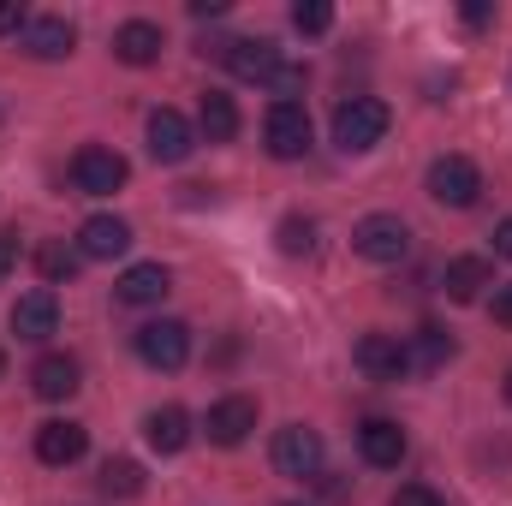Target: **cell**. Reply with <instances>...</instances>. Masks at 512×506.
<instances>
[{
    "instance_id": "cell-1",
    "label": "cell",
    "mask_w": 512,
    "mask_h": 506,
    "mask_svg": "<svg viewBox=\"0 0 512 506\" xmlns=\"http://www.w3.org/2000/svg\"><path fill=\"white\" fill-rule=\"evenodd\" d=\"M393 126V108H387L382 96H346L340 108H334V143L346 149V155H364V149H376Z\"/></svg>"
},
{
    "instance_id": "cell-2",
    "label": "cell",
    "mask_w": 512,
    "mask_h": 506,
    "mask_svg": "<svg viewBox=\"0 0 512 506\" xmlns=\"http://www.w3.org/2000/svg\"><path fill=\"white\" fill-rule=\"evenodd\" d=\"M262 143H268L274 161H304L310 143H316V126H310L304 102H274L268 120H262Z\"/></svg>"
},
{
    "instance_id": "cell-3",
    "label": "cell",
    "mask_w": 512,
    "mask_h": 506,
    "mask_svg": "<svg viewBox=\"0 0 512 506\" xmlns=\"http://www.w3.org/2000/svg\"><path fill=\"white\" fill-rule=\"evenodd\" d=\"M429 197H435L441 209H471V203L483 197L477 161H471V155H435V161H429Z\"/></svg>"
},
{
    "instance_id": "cell-4",
    "label": "cell",
    "mask_w": 512,
    "mask_h": 506,
    "mask_svg": "<svg viewBox=\"0 0 512 506\" xmlns=\"http://www.w3.org/2000/svg\"><path fill=\"white\" fill-rule=\"evenodd\" d=\"M126 179H131L126 155L108 149V143H84V149L72 155V185H78L84 197H114Z\"/></svg>"
},
{
    "instance_id": "cell-5",
    "label": "cell",
    "mask_w": 512,
    "mask_h": 506,
    "mask_svg": "<svg viewBox=\"0 0 512 506\" xmlns=\"http://www.w3.org/2000/svg\"><path fill=\"white\" fill-rule=\"evenodd\" d=\"M322 435L310 429V423H286V429H274V447H268V459H274V471L280 477H322Z\"/></svg>"
},
{
    "instance_id": "cell-6",
    "label": "cell",
    "mask_w": 512,
    "mask_h": 506,
    "mask_svg": "<svg viewBox=\"0 0 512 506\" xmlns=\"http://www.w3.org/2000/svg\"><path fill=\"white\" fill-rule=\"evenodd\" d=\"M352 251L364 262H405L411 256V227L399 215H364L352 227Z\"/></svg>"
},
{
    "instance_id": "cell-7",
    "label": "cell",
    "mask_w": 512,
    "mask_h": 506,
    "mask_svg": "<svg viewBox=\"0 0 512 506\" xmlns=\"http://www.w3.org/2000/svg\"><path fill=\"white\" fill-rule=\"evenodd\" d=\"M137 358H143L149 370H185V358H191V328L173 322V316L143 322V328H137Z\"/></svg>"
},
{
    "instance_id": "cell-8",
    "label": "cell",
    "mask_w": 512,
    "mask_h": 506,
    "mask_svg": "<svg viewBox=\"0 0 512 506\" xmlns=\"http://www.w3.org/2000/svg\"><path fill=\"white\" fill-rule=\"evenodd\" d=\"M215 54H221V66H227L239 84H262V90H268V78L280 72V48H274L268 36H239V42H221Z\"/></svg>"
},
{
    "instance_id": "cell-9",
    "label": "cell",
    "mask_w": 512,
    "mask_h": 506,
    "mask_svg": "<svg viewBox=\"0 0 512 506\" xmlns=\"http://www.w3.org/2000/svg\"><path fill=\"white\" fill-rule=\"evenodd\" d=\"M358 370L370 381H405L417 364H411V340H399V334H364L358 340Z\"/></svg>"
},
{
    "instance_id": "cell-10",
    "label": "cell",
    "mask_w": 512,
    "mask_h": 506,
    "mask_svg": "<svg viewBox=\"0 0 512 506\" xmlns=\"http://www.w3.org/2000/svg\"><path fill=\"white\" fill-rule=\"evenodd\" d=\"M251 429H256V399L251 393H227V399H215L209 417H203V435H209L215 447H245Z\"/></svg>"
},
{
    "instance_id": "cell-11",
    "label": "cell",
    "mask_w": 512,
    "mask_h": 506,
    "mask_svg": "<svg viewBox=\"0 0 512 506\" xmlns=\"http://www.w3.org/2000/svg\"><path fill=\"white\" fill-rule=\"evenodd\" d=\"M191 149H197V131H191V120H185L179 108H155V114H149V155H155L161 167H179Z\"/></svg>"
},
{
    "instance_id": "cell-12",
    "label": "cell",
    "mask_w": 512,
    "mask_h": 506,
    "mask_svg": "<svg viewBox=\"0 0 512 506\" xmlns=\"http://www.w3.org/2000/svg\"><path fill=\"white\" fill-rule=\"evenodd\" d=\"M12 334L18 340H48V334H60V298L48 292V286H36V292H24L18 304H12Z\"/></svg>"
},
{
    "instance_id": "cell-13",
    "label": "cell",
    "mask_w": 512,
    "mask_h": 506,
    "mask_svg": "<svg viewBox=\"0 0 512 506\" xmlns=\"http://www.w3.org/2000/svg\"><path fill=\"white\" fill-rule=\"evenodd\" d=\"M126 251H131V221H120V215H90L78 227V256L84 262H114Z\"/></svg>"
},
{
    "instance_id": "cell-14",
    "label": "cell",
    "mask_w": 512,
    "mask_h": 506,
    "mask_svg": "<svg viewBox=\"0 0 512 506\" xmlns=\"http://www.w3.org/2000/svg\"><path fill=\"white\" fill-rule=\"evenodd\" d=\"M358 453H364V465H376V471H399V459L411 453V441H405V429H399L393 417H370V423L358 429Z\"/></svg>"
},
{
    "instance_id": "cell-15",
    "label": "cell",
    "mask_w": 512,
    "mask_h": 506,
    "mask_svg": "<svg viewBox=\"0 0 512 506\" xmlns=\"http://www.w3.org/2000/svg\"><path fill=\"white\" fill-rule=\"evenodd\" d=\"M483 286H495V262H489V256H453V262L441 268V292H447L453 304H477Z\"/></svg>"
},
{
    "instance_id": "cell-16",
    "label": "cell",
    "mask_w": 512,
    "mask_h": 506,
    "mask_svg": "<svg viewBox=\"0 0 512 506\" xmlns=\"http://www.w3.org/2000/svg\"><path fill=\"white\" fill-rule=\"evenodd\" d=\"M84 447H90V429H84V423L54 417V423L36 429V459H42V465H78Z\"/></svg>"
},
{
    "instance_id": "cell-17",
    "label": "cell",
    "mask_w": 512,
    "mask_h": 506,
    "mask_svg": "<svg viewBox=\"0 0 512 506\" xmlns=\"http://www.w3.org/2000/svg\"><path fill=\"white\" fill-rule=\"evenodd\" d=\"M143 441H149L161 459L185 453V447H191V411H185V405H161V411H149V417H143Z\"/></svg>"
},
{
    "instance_id": "cell-18",
    "label": "cell",
    "mask_w": 512,
    "mask_h": 506,
    "mask_svg": "<svg viewBox=\"0 0 512 506\" xmlns=\"http://www.w3.org/2000/svg\"><path fill=\"white\" fill-rule=\"evenodd\" d=\"M161 48H167V36H161V24H149V18H131V24L114 30V60H126V66H155Z\"/></svg>"
},
{
    "instance_id": "cell-19",
    "label": "cell",
    "mask_w": 512,
    "mask_h": 506,
    "mask_svg": "<svg viewBox=\"0 0 512 506\" xmlns=\"http://www.w3.org/2000/svg\"><path fill=\"white\" fill-rule=\"evenodd\" d=\"M30 387H36V399H72V393L84 387V370H78V358H66V352H48V358H36Z\"/></svg>"
},
{
    "instance_id": "cell-20",
    "label": "cell",
    "mask_w": 512,
    "mask_h": 506,
    "mask_svg": "<svg viewBox=\"0 0 512 506\" xmlns=\"http://www.w3.org/2000/svg\"><path fill=\"white\" fill-rule=\"evenodd\" d=\"M173 292V274L161 268V262H137L120 274V286H114V304H161Z\"/></svg>"
},
{
    "instance_id": "cell-21",
    "label": "cell",
    "mask_w": 512,
    "mask_h": 506,
    "mask_svg": "<svg viewBox=\"0 0 512 506\" xmlns=\"http://www.w3.org/2000/svg\"><path fill=\"white\" fill-rule=\"evenodd\" d=\"M72 42H78V30H72L66 18H30V24H24V54H30V60H66Z\"/></svg>"
},
{
    "instance_id": "cell-22",
    "label": "cell",
    "mask_w": 512,
    "mask_h": 506,
    "mask_svg": "<svg viewBox=\"0 0 512 506\" xmlns=\"http://www.w3.org/2000/svg\"><path fill=\"white\" fill-rule=\"evenodd\" d=\"M197 131H203L209 143H233V137H239V102H233L227 90H203V102H197Z\"/></svg>"
},
{
    "instance_id": "cell-23",
    "label": "cell",
    "mask_w": 512,
    "mask_h": 506,
    "mask_svg": "<svg viewBox=\"0 0 512 506\" xmlns=\"http://www.w3.org/2000/svg\"><path fill=\"white\" fill-rule=\"evenodd\" d=\"M453 352H459V346H453V334H447L441 322H423V328L411 334V364H417V370H441Z\"/></svg>"
},
{
    "instance_id": "cell-24",
    "label": "cell",
    "mask_w": 512,
    "mask_h": 506,
    "mask_svg": "<svg viewBox=\"0 0 512 506\" xmlns=\"http://www.w3.org/2000/svg\"><path fill=\"white\" fill-rule=\"evenodd\" d=\"M96 489H102L108 501H137V495H143V465H137V459H108L102 477H96Z\"/></svg>"
},
{
    "instance_id": "cell-25",
    "label": "cell",
    "mask_w": 512,
    "mask_h": 506,
    "mask_svg": "<svg viewBox=\"0 0 512 506\" xmlns=\"http://www.w3.org/2000/svg\"><path fill=\"white\" fill-rule=\"evenodd\" d=\"M36 268H42V280H48V286H66V280H78L84 256L72 251V245H42V251H36Z\"/></svg>"
},
{
    "instance_id": "cell-26",
    "label": "cell",
    "mask_w": 512,
    "mask_h": 506,
    "mask_svg": "<svg viewBox=\"0 0 512 506\" xmlns=\"http://www.w3.org/2000/svg\"><path fill=\"white\" fill-rule=\"evenodd\" d=\"M274 239H280V256H310L316 251V221L310 215H286L274 227Z\"/></svg>"
},
{
    "instance_id": "cell-27",
    "label": "cell",
    "mask_w": 512,
    "mask_h": 506,
    "mask_svg": "<svg viewBox=\"0 0 512 506\" xmlns=\"http://www.w3.org/2000/svg\"><path fill=\"white\" fill-rule=\"evenodd\" d=\"M328 24H334V6H328V0H298V6H292V30L322 36Z\"/></svg>"
},
{
    "instance_id": "cell-28",
    "label": "cell",
    "mask_w": 512,
    "mask_h": 506,
    "mask_svg": "<svg viewBox=\"0 0 512 506\" xmlns=\"http://www.w3.org/2000/svg\"><path fill=\"white\" fill-rule=\"evenodd\" d=\"M298 90H304V66L280 60V72L268 78V96H274V102H298Z\"/></svg>"
},
{
    "instance_id": "cell-29",
    "label": "cell",
    "mask_w": 512,
    "mask_h": 506,
    "mask_svg": "<svg viewBox=\"0 0 512 506\" xmlns=\"http://www.w3.org/2000/svg\"><path fill=\"white\" fill-rule=\"evenodd\" d=\"M387 506H447V501H441L429 483H405V489H393V501Z\"/></svg>"
},
{
    "instance_id": "cell-30",
    "label": "cell",
    "mask_w": 512,
    "mask_h": 506,
    "mask_svg": "<svg viewBox=\"0 0 512 506\" xmlns=\"http://www.w3.org/2000/svg\"><path fill=\"white\" fill-rule=\"evenodd\" d=\"M12 268H18V233H12V227H0V280H6Z\"/></svg>"
},
{
    "instance_id": "cell-31",
    "label": "cell",
    "mask_w": 512,
    "mask_h": 506,
    "mask_svg": "<svg viewBox=\"0 0 512 506\" xmlns=\"http://www.w3.org/2000/svg\"><path fill=\"white\" fill-rule=\"evenodd\" d=\"M24 24H30L24 6H18V0H0V36H6V30H24Z\"/></svg>"
},
{
    "instance_id": "cell-32",
    "label": "cell",
    "mask_w": 512,
    "mask_h": 506,
    "mask_svg": "<svg viewBox=\"0 0 512 506\" xmlns=\"http://www.w3.org/2000/svg\"><path fill=\"white\" fill-rule=\"evenodd\" d=\"M489 316H495L501 328H512V286H501V292L489 298Z\"/></svg>"
},
{
    "instance_id": "cell-33",
    "label": "cell",
    "mask_w": 512,
    "mask_h": 506,
    "mask_svg": "<svg viewBox=\"0 0 512 506\" xmlns=\"http://www.w3.org/2000/svg\"><path fill=\"white\" fill-rule=\"evenodd\" d=\"M495 256H507V262H512V215L495 227Z\"/></svg>"
},
{
    "instance_id": "cell-34",
    "label": "cell",
    "mask_w": 512,
    "mask_h": 506,
    "mask_svg": "<svg viewBox=\"0 0 512 506\" xmlns=\"http://www.w3.org/2000/svg\"><path fill=\"white\" fill-rule=\"evenodd\" d=\"M221 12H227L221 0H191V18H221Z\"/></svg>"
},
{
    "instance_id": "cell-35",
    "label": "cell",
    "mask_w": 512,
    "mask_h": 506,
    "mask_svg": "<svg viewBox=\"0 0 512 506\" xmlns=\"http://www.w3.org/2000/svg\"><path fill=\"white\" fill-rule=\"evenodd\" d=\"M507 405H512V370H507Z\"/></svg>"
},
{
    "instance_id": "cell-36",
    "label": "cell",
    "mask_w": 512,
    "mask_h": 506,
    "mask_svg": "<svg viewBox=\"0 0 512 506\" xmlns=\"http://www.w3.org/2000/svg\"><path fill=\"white\" fill-rule=\"evenodd\" d=\"M0 376H6V352H0Z\"/></svg>"
},
{
    "instance_id": "cell-37",
    "label": "cell",
    "mask_w": 512,
    "mask_h": 506,
    "mask_svg": "<svg viewBox=\"0 0 512 506\" xmlns=\"http://www.w3.org/2000/svg\"><path fill=\"white\" fill-rule=\"evenodd\" d=\"M286 506H304V501H286Z\"/></svg>"
}]
</instances>
